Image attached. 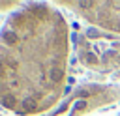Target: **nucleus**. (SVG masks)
<instances>
[{
	"mask_svg": "<svg viewBox=\"0 0 120 116\" xmlns=\"http://www.w3.org/2000/svg\"><path fill=\"white\" fill-rule=\"evenodd\" d=\"M69 49V24L56 6L15 9L0 30V107L15 116L52 110L66 92Z\"/></svg>",
	"mask_w": 120,
	"mask_h": 116,
	"instance_id": "obj_1",
	"label": "nucleus"
},
{
	"mask_svg": "<svg viewBox=\"0 0 120 116\" xmlns=\"http://www.w3.org/2000/svg\"><path fill=\"white\" fill-rule=\"evenodd\" d=\"M75 52L82 67L96 73L120 71V36L86 30L75 39Z\"/></svg>",
	"mask_w": 120,
	"mask_h": 116,
	"instance_id": "obj_2",
	"label": "nucleus"
},
{
	"mask_svg": "<svg viewBox=\"0 0 120 116\" xmlns=\"http://www.w3.org/2000/svg\"><path fill=\"white\" fill-rule=\"evenodd\" d=\"M120 99V84H82L43 116H84Z\"/></svg>",
	"mask_w": 120,
	"mask_h": 116,
	"instance_id": "obj_3",
	"label": "nucleus"
},
{
	"mask_svg": "<svg viewBox=\"0 0 120 116\" xmlns=\"http://www.w3.org/2000/svg\"><path fill=\"white\" fill-rule=\"evenodd\" d=\"M86 22L109 34H120V2H62Z\"/></svg>",
	"mask_w": 120,
	"mask_h": 116,
	"instance_id": "obj_4",
	"label": "nucleus"
},
{
	"mask_svg": "<svg viewBox=\"0 0 120 116\" xmlns=\"http://www.w3.org/2000/svg\"><path fill=\"white\" fill-rule=\"evenodd\" d=\"M19 4H15V2H2L0 4V11H4L6 7H17Z\"/></svg>",
	"mask_w": 120,
	"mask_h": 116,
	"instance_id": "obj_5",
	"label": "nucleus"
},
{
	"mask_svg": "<svg viewBox=\"0 0 120 116\" xmlns=\"http://www.w3.org/2000/svg\"><path fill=\"white\" fill-rule=\"evenodd\" d=\"M0 116H2V114H0Z\"/></svg>",
	"mask_w": 120,
	"mask_h": 116,
	"instance_id": "obj_6",
	"label": "nucleus"
}]
</instances>
